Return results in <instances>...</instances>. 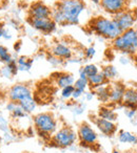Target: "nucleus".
I'll use <instances>...</instances> for the list:
<instances>
[{
	"label": "nucleus",
	"mask_w": 137,
	"mask_h": 153,
	"mask_svg": "<svg viewBox=\"0 0 137 153\" xmlns=\"http://www.w3.org/2000/svg\"><path fill=\"white\" fill-rule=\"evenodd\" d=\"M81 70L84 72L87 78H90V76H94V74H96L99 72L98 66L95 65V64H88V65H84V67H81Z\"/></svg>",
	"instance_id": "nucleus-27"
},
{
	"label": "nucleus",
	"mask_w": 137,
	"mask_h": 153,
	"mask_svg": "<svg viewBox=\"0 0 137 153\" xmlns=\"http://www.w3.org/2000/svg\"><path fill=\"white\" fill-rule=\"evenodd\" d=\"M52 55L60 60H70L73 55L71 47L64 43H56L52 48Z\"/></svg>",
	"instance_id": "nucleus-14"
},
{
	"label": "nucleus",
	"mask_w": 137,
	"mask_h": 153,
	"mask_svg": "<svg viewBox=\"0 0 137 153\" xmlns=\"http://www.w3.org/2000/svg\"><path fill=\"white\" fill-rule=\"evenodd\" d=\"M86 10L84 0H60L52 9V18L56 24L75 25Z\"/></svg>",
	"instance_id": "nucleus-1"
},
{
	"label": "nucleus",
	"mask_w": 137,
	"mask_h": 153,
	"mask_svg": "<svg viewBox=\"0 0 137 153\" xmlns=\"http://www.w3.org/2000/svg\"><path fill=\"white\" fill-rule=\"evenodd\" d=\"M77 136L80 145L86 147L94 146L97 144V140H98V135H97L96 131L93 129V127L90 124L86 123V122L79 125L77 130Z\"/></svg>",
	"instance_id": "nucleus-6"
},
{
	"label": "nucleus",
	"mask_w": 137,
	"mask_h": 153,
	"mask_svg": "<svg viewBox=\"0 0 137 153\" xmlns=\"http://www.w3.org/2000/svg\"><path fill=\"white\" fill-rule=\"evenodd\" d=\"M94 123L96 125V127L98 128V130L103 133L105 135L111 136L113 134H115V132L117 131V126L114 122L107 121V120L100 119V117H97L94 120Z\"/></svg>",
	"instance_id": "nucleus-13"
},
{
	"label": "nucleus",
	"mask_w": 137,
	"mask_h": 153,
	"mask_svg": "<svg viewBox=\"0 0 137 153\" xmlns=\"http://www.w3.org/2000/svg\"><path fill=\"white\" fill-rule=\"evenodd\" d=\"M74 82H75L74 76L68 72H60V74H57V76H56V84L60 88L73 85Z\"/></svg>",
	"instance_id": "nucleus-17"
},
{
	"label": "nucleus",
	"mask_w": 137,
	"mask_h": 153,
	"mask_svg": "<svg viewBox=\"0 0 137 153\" xmlns=\"http://www.w3.org/2000/svg\"><path fill=\"white\" fill-rule=\"evenodd\" d=\"M92 1L95 3V4H99V2H100V0H92Z\"/></svg>",
	"instance_id": "nucleus-38"
},
{
	"label": "nucleus",
	"mask_w": 137,
	"mask_h": 153,
	"mask_svg": "<svg viewBox=\"0 0 137 153\" xmlns=\"http://www.w3.org/2000/svg\"><path fill=\"white\" fill-rule=\"evenodd\" d=\"M101 74L105 76V80H107V81H109V82L112 81V80H114L116 76H118L117 69H116L115 66H113V65L105 66V67L102 68V70H101Z\"/></svg>",
	"instance_id": "nucleus-24"
},
{
	"label": "nucleus",
	"mask_w": 137,
	"mask_h": 153,
	"mask_svg": "<svg viewBox=\"0 0 137 153\" xmlns=\"http://www.w3.org/2000/svg\"><path fill=\"white\" fill-rule=\"evenodd\" d=\"M84 108L82 106H76L75 108L73 109V113L74 114H76V115H79V114H81L82 112H84Z\"/></svg>",
	"instance_id": "nucleus-33"
},
{
	"label": "nucleus",
	"mask_w": 137,
	"mask_h": 153,
	"mask_svg": "<svg viewBox=\"0 0 137 153\" xmlns=\"http://www.w3.org/2000/svg\"><path fill=\"white\" fill-rule=\"evenodd\" d=\"M86 94V100H87V101H91L93 98H94V96H95L94 92H93V91L87 92V94Z\"/></svg>",
	"instance_id": "nucleus-35"
},
{
	"label": "nucleus",
	"mask_w": 137,
	"mask_h": 153,
	"mask_svg": "<svg viewBox=\"0 0 137 153\" xmlns=\"http://www.w3.org/2000/svg\"><path fill=\"white\" fill-rule=\"evenodd\" d=\"M88 26L97 36H100L102 38L112 41L117 38L119 35H121L122 33L113 19H109V18L102 17V16L93 18L89 22Z\"/></svg>",
	"instance_id": "nucleus-2"
},
{
	"label": "nucleus",
	"mask_w": 137,
	"mask_h": 153,
	"mask_svg": "<svg viewBox=\"0 0 137 153\" xmlns=\"http://www.w3.org/2000/svg\"><path fill=\"white\" fill-rule=\"evenodd\" d=\"M74 90H75V88H74L73 85H70V86H66V87L61 88V98L64 99V100L71 99Z\"/></svg>",
	"instance_id": "nucleus-29"
},
{
	"label": "nucleus",
	"mask_w": 137,
	"mask_h": 153,
	"mask_svg": "<svg viewBox=\"0 0 137 153\" xmlns=\"http://www.w3.org/2000/svg\"><path fill=\"white\" fill-rule=\"evenodd\" d=\"M78 140L77 132L70 126H62L51 136L50 143L57 148H68Z\"/></svg>",
	"instance_id": "nucleus-5"
},
{
	"label": "nucleus",
	"mask_w": 137,
	"mask_h": 153,
	"mask_svg": "<svg viewBox=\"0 0 137 153\" xmlns=\"http://www.w3.org/2000/svg\"><path fill=\"white\" fill-rule=\"evenodd\" d=\"M73 86L76 90H79V91H81V92H84L87 88L89 87L88 79H81V78H78L77 80H75Z\"/></svg>",
	"instance_id": "nucleus-28"
},
{
	"label": "nucleus",
	"mask_w": 137,
	"mask_h": 153,
	"mask_svg": "<svg viewBox=\"0 0 137 153\" xmlns=\"http://www.w3.org/2000/svg\"><path fill=\"white\" fill-rule=\"evenodd\" d=\"M18 70V65L16 59H13L10 63L5 64L3 67L0 69V76L5 78V79H12L13 76H15L17 74Z\"/></svg>",
	"instance_id": "nucleus-16"
},
{
	"label": "nucleus",
	"mask_w": 137,
	"mask_h": 153,
	"mask_svg": "<svg viewBox=\"0 0 137 153\" xmlns=\"http://www.w3.org/2000/svg\"><path fill=\"white\" fill-rule=\"evenodd\" d=\"M126 87L120 82L109 85V102L112 104H121Z\"/></svg>",
	"instance_id": "nucleus-12"
},
{
	"label": "nucleus",
	"mask_w": 137,
	"mask_h": 153,
	"mask_svg": "<svg viewBox=\"0 0 137 153\" xmlns=\"http://www.w3.org/2000/svg\"><path fill=\"white\" fill-rule=\"evenodd\" d=\"M95 53H96V49H95L93 46L88 47V48L84 51V56H86L88 59H92V58L95 56Z\"/></svg>",
	"instance_id": "nucleus-31"
},
{
	"label": "nucleus",
	"mask_w": 137,
	"mask_h": 153,
	"mask_svg": "<svg viewBox=\"0 0 137 153\" xmlns=\"http://www.w3.org/2000/svg\"><path fill=\"white\" fill-rule=\"evenodd\" d=\"M84 92H81V91H79V90H74V92H73V94H72V98L74 99V100H78V99L80 98V97H82V94H84Z\"/></svg>",
	"instance_id": "nucleus-34"
},
{
	"label": "nucleus",
	"mask_w": 137,
	"mask_h": 153,
	"mask_svg": "<svg viewBox=\"0 0 137 153\" xmlns=\"http://www.w3.org/2000/svg\"><path fill=\"white\" fill-rule=\"evenodd\" d=\"M129 0H100L99 4L108 14L116 15L128 9Z\"/></svg>",
	"instance_id": "nucleus-10"
},
{
	"label": "nucleus",
	"mask_w": 137,
	"mask_h": 153,
	"mask_svg": "<svg viewBox=\"0 0 137 153\" xmlns=\"http://www.w3.org/2000/svg\"><path fill=\"white\" fill-rule=\"evenodd\" d=\"M112 19L115 21V23L121 30V32H124L126 30L133 28V25L135 24V21H136L137 18L133 11L126 10V11L121 12V13H118L116 15H114Z\"/></svg>",
	"instance_id": "nucleus-8"
},
{
	"label": "nucleus",
	"mask_w": 137,
	"mask_h": 153,
	"mask_svg": "<svg viewBox=\"0 0 137 153\" xmlns=\"http://www.w3.org/2000/svg\"><path fill=\"white\" fill-rule=\"evenodd\" d=\"M19 106L26 111L28 114H31V113L34 112V110L36 109L37 107V104H36V101L33 97H30V98H26L24 100L20 101L19 103Z\"/></svg>",
	"instance_id": "nucleus-21"
},
{
	"label": "nucleus",
	"mask_w": 137,
	"mask_h": 153,
	"mask_svg": "<svg viewBox=\"0 0 137 153\" xmlns=\"http://www.w3.org/2000/svg\"><path fill=\"white\" fill-rule=\"evenodd\" d=\"M113 153H120V152H119L118 150H114V151H113Z\"/></svg>",
	"instance_id": "nucleus-39"
},
{
	"label": "nucleus",
	"mask_w": 137,
	"mask_h": 153,
	"mask_svg": "<svg viewBox=\"0 0 137 153\" xmlns=\"http://www.w3.org/2000/svg\"><path fill=\"white\" fill-rule=\"evenodd\" d=\"M136 112H137V110H135V109H128V108H126V111H124L126 115V117H128L130 120H133V117H135Z\"/></svg>",
	"instance_id": "nucleus-32"
},
{
	"label": "nucleus",
	"mask_w": 137,
	"mask_h": 153,
	"mask_svg": "<svg viewBox=\"0 0 137 153\" xmlns=\"http://www.w3.org/2000/svg\"><path fill=\"white\" fill-rule=\"evenodd\" d=\"M5 28L3 27H0V39L3 38V34H5Z\"/></svg>",
	"instance_id": "nucleus-37"
},
{
	"label": "nucleus",
	"mask_w": 137,
	"mask_h": 153,
	"mask_svg": "<svg viewBox=\"0 0 137 153\" xmlns=\"http://www.w3.org/2000/svg\"><path fill=\"white\" fill-rule=\"evenodd\" d=\"M0 130H1L2 132L10 131L9 123H8V121L2 117V115H0Z\"/></svg>",
	"instance_id": "nucleus-30"
},
{
	"label": "nucleus",
	"mask_w": 137,
	"mask_h": 153,
	"mask_svg": "<svg viewBox=\"0 0 137 153\" xmlns=\"http://www.w3.org/2000/svg\"><path fill=\"white\" fill-rule=\"evenodd\" d=\"M114 49L124 53H135L137 51V30L130 28L121 33L112 42Z\"/></svg>",
	"instance_id": "nucleus-4"
},
{
	"label": "nucleus",
	"mask_w": 137,
	"mask_h": 153,
	"mask_svg": "<svg viewBox=\"0 0 137 153\" xmlns=\"http://www.w3.org/2000/svg\"><path fill=\"white\" fill-rule=\"evenodd\" d=\"M118 140H119L120 143H123V144L136 145L137 144V136L129 131L120 130L119 134H118Z\"/></svg>",
	"instance_id": "nucleus-22"
},
{
	"label": "nucleus",
	"mask_w": 137,
	"mask_h": 153,
	"mask_svg": "<svg viewBox=\"0 0 137 153\" xmlns=\"http://www.w3.org/2000/svg\"><path fill=\"white\" fill-rule=\"evenodd\" d=\"M16 61H17L18 70L19 71H29L32 68L34 60L31 59V58L26 57V56H21L18 59H16Z\"/></svg>",
	"instance_id": "nucleus-23"
},
{
	"label": "nucleus",
	"mask_w": 137,
	"mask_h": 153,
	"mask_svg": "<svg viewBox=\"0 0 137 153\" xmlns=\"http://www.w3.org/2000/svg\"><path fill=\"white\" fill-rule=\"evenodd\" d=\"M14 58L12 57L11 53L8 49V47H5V45L0 44V62L3 64H8L13 60Z\"/></svg>",
	"instance_id": "nucleus-25"
},
{
	"label": "nucleus",
	"mask_w": 137,
	"mask_h": 153,
	"mask_svg": "<svg viewBox=\"0 0 137 153\" xmlns=\"http://www.w3.org/2000/svg\"><path fill=\"white\" fill-rule=\"evenodd\" d=\"M20 47H21V42H16L15 45H14V48H15L16 51H19Z\"/></svg>",
	"instance_id": "nucleus-36"
},
{
	"label": "nucleus",
	"mask_w": 137,
	"mask_h": 153,
	"mask_svg": "<svg viewBox=\"0 0 137 153\" xmlns=\"http://www.w3.org/2000/svg\"><path fill=\"white\" fill-rule=\"evenodd\" d=\"M10 115H11V117L14 121H18V120H22V119H24V117H26L28 113L19 106V104H17L15 108L10 112Z\"/></svg>",
	"instance_id": "nucleus-26"
},
{
	"label": "nucleus",
	"mask_w": 137,
	"mask_h": 153,
	"mask_svg": "<svg viewBox=\"0 0 137 153\" xmlns=\"http://www.w3.org/2000/svg\"><path fill=\"white\" fill-rule=\"evenodd\" d=\"M28 18H52V9L42 1H36L29 7Z\"/></svg>",
	"instance_id": "nucleus-11"
},
{
	"label": "nucleus",
	"mask_w": 137,
	"mask_h": 153,
	"mask_svg": "<svg viewBox=\"0 0 137 153\" xmlns=\"http://www.w3.org/2000/svg\"><path fill=\"white\" fill-rule=\"evenodd\" d=\"M98 117L103 120H107V121L115 122L117 120V113L113 110L112 108L108 106H101L98 110Z\"/></svg>",
	"instance_id": "nucleus-18"
},
{
	"label": "nucleus",
	"mask_w": 137,
	"mask_h": 153,
	"mask_svg": "<svg viewBox=\"0 0 137 153\" xmlns=\"http://www.w3.org/2000/svg\"><path fill=\"white\" fill-rule=\"evenodd\" d=\"M28 22L33 28L43 33V34H51L56 30V22L53 18H28Z\"/></svg>",
	"instance_id": "nucleus-9"
},
{
	"label": "nucleus",
	"mask_w": 137,
	"mask_h": 153,
	"mask_svg": "<svg viewBox=\"0 0 137 153\" xmlns=\"http://www.w3.org/2000/svg\"><path fill=\"white\" fill-rule=\"evenodd\" d=\"M35 130L38 135L44 140H49L58 129V121L51 112H41L33 117Z\"/></svg>",
	"instance_id": "nucleus-3"
},
{
	"label": "nucleus",
	"mask_w": 137,
	"mask_h": 153,
	"mask_svg": "<svg viewBox=\"0 0 137 153\" xmlns=\"http://www.w3.org/2000/svg\"><path fill=\"white\" fill-rule=\"evenodd\" d=\"M109 83L103 84V85H100L98 87L94 88L93 92L94 94L101 101L102 103H108L109 102Z\"/></svg>",
	"instance_id": "nucleus-19"
},
{
	"label": "nucleus",
	"mask_w": 137,
	"mask_h": 153,
	"mask_svg": "<svg viewBox=\"0 0 137 153\" xmlns=\"http://www.w3.org/2000/svg\"><path fill=\"white\" fill-rule=\"evenodd\" d=\"M7 96H8L9 101L19 103L20 101L24 100V99L33 97V92L29 85L18 83V84H14L13 86H11V87L8 89Z\"/></svg>",
	"instance_id": "nucleus-7"
},
{
	"label": "nucleus",
	"mask_w": 137,
	"mask_h": 153,
	"mask_svg": "<svg viewBox=\"0 0 137 153\" xmlns=\"http://www.w3.org/2000/svg\"><path fill=\"white\" fill-rule=\"evenodd\" d=\"M135 60H136V64H137V56H136V58H135Z\"/></svg>",
	"instance_id": "nucleus-40"
},
{
	"label": "nucleus",
	"mask_w": 137,
	"mask_h": 153,
	"mask_svg": "<svg viewBox=\"0 0 137 153\" xmlns=\"http://www.w3.org/2000/svg\"><path fill=\"white\" fill-rule=\"evenodd\" d=\"M88 82H89V86L91 87V89H94V88L98 87L100 85H103V84L109 83V81H107L101 71H99L98 74H94V76L88 78Z\"/></svg>",
	"instance_id": "nucleus-20"
},
{
	"label": "nucleus",
	"mask_w": 137,
	"mask_h": 153,
	"mask_svg": "<svg viewBox=\"0 0 137 153\" xmlns=\"http://www.w3.org/2000/svg\"><path fill=\"white\" fill-rule=\"evenodd\" d=\"M122 104L128 109H135L137 110V89L135 88H126L123 94Z\"/></svg>",
	"instance_id": "nucleus-15"
}]
</instances>
